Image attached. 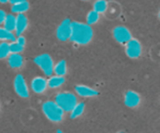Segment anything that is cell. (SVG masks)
I'll list each match as a JSON object with an SVG mask.
<instances>
[{"label": "cell", "mask_w": 160, "mask_h": 133, "mask_svg": "<svg viewBox=\"0 0 160 133\" xmlns=\"http://www.w3.org/2000/svg\"><path fill=\"white\" fill-rule=\"evenodd\" d=\"M10 55L9 43L7 41H2L0 43V59H5Z\"/></svg>", "instance_id": "22"}, {"label": "cell", "mask_w": 160, "mask_h": 133, "mask_svg": "<svg viewBox=\"0 0 160 133\" xmlns=\"http://www.w3.org/2000/svg\"><path fill=\"white\" fill-rule=\"evenodd\" d=\"M8 63L12 69H20L23 65V58L20 53H11L8 56Z\"/></svg>", "instance_id": "13"}, {"label": "cell", "mask_w": 160, "mask_h": 133, "mask_svg": "<svg viewBox=\"0 0 160 133\" xmlns=\"http://www.w3.org/2000/svg\"><path fill=\"white\" fill-rule=\"evenodd\" d=\"M16 40V35L5 27L0 26V41H13Z\"/></svg>", "instance_id": "19"}, {"label": "cell", "mask_w": 160, "mask_h": 133, "mask_svg": "<svg viewBox=\"0 0 160 133\" xmlns=\"http://www.w3.org/2000/svg\"><path fill=\"white\" fill-rule=\"evenodd\" d=\"M30 8V5L28 1L22 2L17 3L12 6L11 10L12 13L15 14H24L27 11H28Z\"/></svg>", "instance_id": "17"}, {"label": "cell", "mask_w": 160, "mask_h": 133, "mask_svg": "<svg viewBox=\"0 0 160 133\" xmlns=\"http://www.w3.org/2000/svg\"><path fill=\"white\" fill-rule=\"evenodd\" d=\"M124 104L130 108H135L140 104L141 97L134 90H128L124 95Z\"/></svg>", "instance_id": "9"}, {"label": "cell", "mask_w": 160, "mask_h": 133, "mask_svg": "<svg viewBox=\"0 0 160 133\" xmlns=\"http://www.w3.org/2000/svg\"><path fill=\"white\" fill-rule=\"evenodd\" d=\"M55 101L64 112H70L78 104V98L70 92H60L56 96Z\"/></svg>", "instance_id": "3"}, {"label": "cell", "mask_w": 160, "mask_h": 133, "mask_svg": "<svg viewBox=\"0 0 160 133\" xmlns=\"http://www.w3.org/2000/svg\"><path fill=\"white\" fill-rule=\"evenodd\" d=\"M82 1H88V0H82Z\"/></svg>", "instance_id": "29"}, {"label": "cell", "mask_w": 160, "mask_h": 133, "mask_svg": "<svg viewBox=\"0 0 160 133\" xmlns=\"http://www.w3.org/2000/svg\"><path fill=\"white\" fill-rule=\"evenodd\" d=\"M31 90L38 94L43 93L48 88L47 79L42 76H36L32 79L31 83Z\"/></svg>", "instance_id": "10"}, {"label": "cell", "mask_w": 160, "mask_h": 133, "mask_svg": "<svg viewBox=\"0 0 160 133\" xmlns=\"http://www.w3.org/2000/svg\"><path fill=\"white\" fill-rule=\"evenodd\" d=\"M75 92L78 96L84 98L95 97L98 95V92L96 90L82 84H79L75 87Z\"/></svg>", "instance_id": "11"}, {"label": "cell", "mask_w": 160, "mask_h": 133, "mask_svg": "<svg viewBox=\"0 0 160 133\" xmlns=\"http://www.w3.org/2000/svg\"><path fill=\"white\" fill-rule=\"evenodd\" d=\"M6 15H7V14L6 13V12H5L4 10L0 9V26L2 25L3 23H4V20L5 19H6Z\"/></svg>", "instance_id": "25"}, {"label": "cell", "mask_w": 160, "mask_h": 133, "mask_svg": "<svg viewBox=\"0 0 160 133\" xmlns=\"http://www.w3.org/2000/svg\"><path fill=\"white\" fill-rule=\"evenodd\" d=\"M112 35L116 41L120 45H126L131 39H132V34L130 30L124 26H117L112 31Z\"/></svg>", "instance_id": "6"}, {"label": "cell", "mask_w": 160, "mask_h": 133, "mask_svg": "<svg viewBox=\"0 0 160 133\" xmlns=\"http://www.w3.org/2000/svg\"><path fill=\"white\" fill-rule=\"evenodd\" d=\"M27 1V0H9V2H10L12 5L17 4V3Z\"/></svg>", "instance_id": "26"}, {"label": "cell", "mask_w": 160, "mask_h": 133, "mask_svg": "<svg viewBox=\"0 0 160 133\" xmlns=\"http://www.w3.org/2000/svg\"><path fill=\"white\" fill-rule=\"evenodd\" d=\"M3 27L8 31L13 32L16 27V17L13 14H7L3 23Z\"/></svg>", "instance_id": "18"}, {"label": "cell", "mask_w": 160, "mask_h": 133, "mask_svg": "<svg viewBox=\"0 0 160 133\" xmlns=\"http://www.w3.org/2000/svg\"><path fill=\"white\" fill-rule=\"evenodd\" d=\"M84 111H85V104L83 102H78V104L70 112V118L71 119H76V118H80L84 114Z\"/></svg>", "instance_id": "15"}, {"label": "cell", "mask_w": 160, "mask_h": 133, "mask_svg": "<svg viewBox=\"0 0 160 133\" xmlns=\"http://www.w3.org/2000/svg\"><path fill=\"white\" fill-rule=\"evenodd\" d=\"M94 10L98 13H103L108 9V2L106 0H96L93 5Z\"/></svg>", "instance_id": "21"}, {"label": "cell", "mask_w": 160, "mask_h": 133, "mask_svg": "<svg viewBox=\"0 0 160 133\" xmlns=\"http://www.w3.org/2000/svg\"><path fill=\"white\" fill-rule=\"evenodd\" d=\"M72 21L70 19L64 20L56 29V37L60 41H67L70 40L72 33Z\"/></svg>", "instance_id": "8"}, {"label": "cell", "mask_w": 160, "mask_h": 133, "mask_svg": "<svg viewBox=\"0 0 160 133\" xmlns=\"http://www.w3.org/2000/svg\"><path fill=\"white\" fill-rule=\"evenodd\" d=\"M24 47L22 46L21 45L17 42L16 40L11 41L9 43V50H10V54L11 53H20L23 51Z\"/></svg>", "instance_id": "23"}, {"label": "cell", "mask_w": 160, "mask_h": 133, "mask_svg": "<svg viewBox=\"0 0 160 133\" xmlns=\"http://www.w3.org/2000/svg\"><path fill=\"white\" fill-rule=\"evenodd\" d=\"M34 62L43 72L45 76H50L53 74V68L55 64L52 58L48 54L44 53L36 56L34 59Z\"/></svg>", "instance_id": "4"}, {"label": "cell", "mask_w": 160, "mask_h": 133, "mask_svg": "<svg viewBox=\"0 0 160 133\" xmlns=\"http://www.w3.org/2000/svg\"><path fill=\"white\" fill-rule=\"evenodd\" d=\"M8 2H9V0H0V2L3 3V4H4V3Z\"/></svg>", "instance_id": "27"}, {"label": "cell", "mask_w": 160, "mask_h": 133, "mask_svg": "<svg viewBox=\"0 0 160 133\" xmlns=\"http://www.w3.org/2000/svg\"><path fill=\"white\" fill-rule=\"evenodd\" d=\"M16 41L18 42L20 45H21L22 46L24 47L25 45H26V38H25L24 37H23V35H18L17 36V37H16Z\"/></svg>", "instance_id": "24"}, {"label": "cell", "mask_w": 160, "mask_h": 133, "mask_svg": "<svg viewBox=\"0 0 160 133\" xmlns=\"http://www.w3.org/2000/svg\"><path fill=\"white\" fill-rule=\"evenodd\" d=\"M159 19H160V12H159Z\"/></svg>", "instance_id": "28"}, {"label": "cell", "mask_w": 160, "mask_h": 133, "mask_svg": "<svg viewBox=\"0 0 160 133\" xmlns=\"http://www.w3.org/2000/svg\"><path fill=\"white\" fill-rule=\"evenodd\" d=\"M28 26V20L24 14H17L16 17V27L15 32L16 35H21L25 32Z\"/></svg>", "instance_id": "12"}, {"label": "cell", "mask_w": 160, "mask_h": 133, "mask_svg": "<svg viewBox=\"0 0 160 133\" xmlns=\"http://www.w3.org/2000/svg\"><path fill=\"white\" fill-rule=\"evenodd\" d=\"M125 45V52L130 59H138L142 53V47L138 39L132 38Z\"/></svg>", "instance_id": "5"}, {"label": "cell", "mask_w": 160, "mask_h": 133, "mask_svg": "<svg viewBox=\"0 0 160 133\" xmlns=\"http://www.w3.org/2000/svg\"><path fill=\"white\" fill-rule=\"evenodd\" d=\"M53 73L58 76H65L67 73V64L65 60H60L54 65Z\"/></svg>", "instance_id": "16"}, {"label": "cell", "mask_w": 160, "mask_h": 133, "mask_svg": "<svg viewBox=\"0 0 160 133\" xmlns=\"http://www.w3.org/2000/svg\"><path fill=\"white\" fill-rule=\"evenodd\" d=\"M72 33L70 40L79 45H87L94 36L93 29L88 23L73 21L71 23Z\"/></svg>", "instance_id": "1"}, {"label": "cell", "mask_w": 160, "mask_h": 133, "mask_svg": "<svg viewBox=\"0 0 160 133\" xmlns=\"http://www.w3.org/2000/svg\"><path fill=\"white\" fill-rule=\"evenodd\" d=\"M100 19V14L95 10H91L90 12L88 13L87 17H86V21L87 23L90 26L92 25H95L99 21Z\"/></svg>", "instance_id": "20"}, {"label": "cell", "mask_w": 160, "mask_h": 133, "mask_svg": "<svg viewBox=\"0 0 160 133\" xmlns=\"http://www.w3.org/2000/svg\"><path fill=\"white\" fill-rule=\"evenodd\" d=\"M48 83V87L51 89H56L62 87L65 83V78L64 76H58V75H52L49 76L48 79H47Z\"/></svg>", "instance_id": "14"}, {"label": "cell", "mask_w": 160, "mask_h": 133, "mask_svg": "<svg viewBox=\"0 0 160 133\" xmlns=\"http://www.w3.org/2000/svg\"><path fill=\"white\" fill-rule=\"evenodd\" d=\"M42 111L48 121L59 123L62 121L65 112L58 105L56 101H45L42 106Z\"/></svg>", "instance_id": "2"}, {"label": "cell", "mask_w": 160, "mask_h": 133, "mask_svg": "<svg viewBox=\"0 0 160 133\" xmlns=\"http://www.w3.org/2000/svg\"><path fill=\"white\" fill-rule=\"evenodd\" d=\"M13 87L16 93L22 98H28L29 97V89L27 84L26 79L21 74L16 76L13 81Z\"/></svg>", "instance_id": "7"}]
</instances>
